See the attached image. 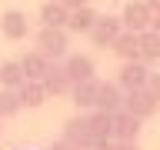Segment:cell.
I'll return each instance as SVG.
<instances>
[{
	"label": "cell",
	"mask_w": 160,
	"mask_h": 150,
	"mask_svg": "<svg viewBox=\"0 0 160 150\" xmlns=\"http://www.w3.org/2000/svg\"><path fill=\"white\" fill-rule=\"evenodd\" d=\"M150 20H153V13H150V7L143 0H130L127 7H123V13H120V23H123V30H130V33L147 30Z\"/></svg>",
	"instance_id": "cell-4"
},
{
	"label": "cell",
	"mask_w": 160,
	"mask_h": 150,
	"mask_svg": "<svg viewBox=\"0 0 160 150\" xmlns=\"http://www.w3.org/2000/svg\"><path fill=\"white\" fill-rule=\"evenodd\" d=\"M137 47H140V60L143 63H160V33H153V30H140L137 33Z\"/></svg>",
	"instance_id": "cell-16"
},
{
	"label": "cell",
	"mask_w": 160,
	"mask_h": 150,
	"mask_svg": "<svg viewBox=\"0 0 160 150\" xmlns=\"http://www.w3.org/2000/svg\"><path fill=\"white\" fill-rule=\"evenodd\" d=\"M97 90H100V80H97V77H90V80H80V83H73L67 97L73 100L80 110H93V107H97Z\"/></svg>",
	"instance_id": "cell-12"
},
{
	"label": "cell",
	"mask_w": 160,
	"mask_h": 150,
	"mask_svg": "<svg viewBox=\"0 0 160 150\" xmlns=\"http://www.w3.org/2000/svg\"><path fill=\"white\" fill-rule=\"evenodd\" d=\"M113 150H140L137 140H113Z\"/></svg>",
	"instance_id": "cell-22"
},
{
	"label": "cell",
	"mask_w": 160,
	"mask_h": 150,
	"mask_svg": "<svg viewBox=\"0 0 160 150\" xmlns=\"http://www.w3.org/2000/svg\"><path fill=\"white\" fill-rule=\"evenodd\" d=\"M93 150H113V140H110V143H97Z\"/></svg>",
	"instance_id": "cell-28"
},
{
	"label": "cell",
	"mask_w": 160,
	"mask_h": 150,
	"mask_svg": "<svg viewBox=\"0 0 160 150\" xmlns=\"http://www.w3.org/2000/svg\"><path fill=\"white\" fill-rule=\"evenodd\" d=\"M123 110L133 113L137 120H150L160 110V100L153 97L150 87H137V90H123Z\"/></svg>",
	"instance_id": "cell-1"
},
{
	"label": "cell",
	"mask_w": 160,
	"mask_h": 150,
	"mask_svg": "<svg viewBox=\"0 0 160 150\" xmlns=\"http://www.w3.org/2000/svg\"><path fill=\"white\" fill-rule=\"evenodd\" d=\"M47 150H77V147H73V143H67V140L60 137V140H53V143H50Z\"/></svg>",
	"instance_id": "cell-24"
},
{
	"label": "cell",
	"mask_w": 160,
	"mask_h": 150,
	"mask_svg": "<svg viewBox=\"0 0 160 150\" xmlns=\"http://www.w3.org/2000/svg\"><path fill=\"white\" fill-rule=\"evenodd\" d=\"M147 80H150V67L143 60H123V67H120V73H117V83L123 90L147 87Z\"/></svg>",
	"instance_id": "cell-5"
},
{
	"label": "cell",
	"mask_w": 160,
	"mask_h": 150,
	"mask_svg": "<svg viewBox=\"0 0 160 150\" xmlns=\"http://www.w3.org/2000/svg\"><path fill=\"white\" fill-rule=\"evenodd\" d=\"M147 87L153 90V97L160 100V73H150V80H147Z\"/></svg>",
	"instance_id": "cell-23"
},
{
	"label": "cell",
	"mask_w": 160,
	"mask_h": 150,
	"mask_svg": "<svg viewBox=\"0 0 160 150\" xmlns=\"http://www.w3.org/2000/svg\"><path fill=\"white\" fill-rule=\"evenodd\" d=\"M87 123H90L93 147H97V143H110V140H113V130H110V113H103V110H87Z\"/></svg>",
	"instance_id": "cell-14"
},
{
	"label": "cell",
	"mask_w": 160,
	"mask_h": 150,
	"mask_svg": "<svg viewBox=\"0 0 160 150\" xmlns=\"http://www.w3.org/2000/svg\"><path fill=\"white\" fill-rule=\"evenodd\" d=\"M150 30H153V33H160V13H153V20H150Z\"/></svg>",
	"instance_id": "cell-27"
},
{
	"label": "cell",
	"mask_w": 160,
	"mask_h": 150,
	"mask_svg": "<svg viewBox=\"0 0 160 150\" xmlns=\"http://www.w3.org/2000/svg\"><path fill=\"white\" fill-rule=\"evenodd\" d=\"M143 3L150 7V13H160V0H143Z\"/></svg>",
	"instance_id": "cell-26"
},
{
	"label": "cell",
	"mask_w": 160,
	"mask_h": 150,
	"mask_svg": "<svg viewBox=\"0 0 160 150\" xmlns=\"http://www.w3.org/2000/svg\"><path fill=\"white\" fill-rule=\"evenodd\" d=\"M123 30V23H120V17H97V23L90 27V33L87 37L93 40V47H110L113 40H117V33Z\"/></svg>",
	"instance_id": "cell-10"
},
{
	"label": "cell",
	"mask_w": 160,
	"mask_h": 150,
	"mask_svg": "<svg viewBox=\"0 0 160 150\" xmlns=\"http://www.w3.org/2000/svg\"><path fill=\"white\" fill-rule=\"evenodd\" d=\"M57 3H63V7H67V10H77V7H83L87 0H57Z\"/></svg>",
	"instance_id": "cell-25"
},
{
	"label": "cell",
	"mask_w": 160,
	"mask_h": 150,
	"mask_svg": "<svg viewBox=\"0 0 160 150\" xmlns=\"http://www.w3.org/2000/svg\"><path fill=\"white\" fill-rule=\"evenodd\" d=\"M50 63H53V60H50L47 53H40V50H30V53L20 57V67H23V77L27 80H40L43 73H47Z\"/></svg>",
	"instance_id": "cell-17"
},
{
	"label": "cell",
	"mask_w": 160,
	"mask_h": 150,
	"mask_svg": "<svg viewBox=\"0 0 160 150\" xmlns=\"http://www.w3.org/2000/svg\"><path fill=\"white\" fill-rule=\"evenodd\" d=\"M63 70H67L70 83L97 77V63H93V57H87V53H67V57H63Z\"/></svg>",
	"instance_id": "cell-9"
},
{
	"label": "cell",
	"mask_w": 160,
	"mask_h": 150,
	"mask_svg": "<svg viewBox=\"0 0 160 150\" xmlns=\"http://www.w3.org/2000/svg\"><path fill=\"white\" fill-rule=\"evenodd\" d=\"M97 17H100V13L90 7V3L70 10V17H67V33H90V27L97 23Z\"/></svg>",
	"instance_id": "cell-15"
},
{
	"label": "cell",
	"mask_w": 160,
	"mask_h": 150,
	"mask_svg": "<svg viewBox=\"0 0 160 150\" xmlns=\"http://www.w3.org/2000/svg\"><path fill=\"white\" fill-rule=\"evenodd\" d=\"M17 97H20V107H27V110H37L47 103V90H43V83L40 80H23L17 87Z\"/></svg>",
	"instance_id": "cell-13"
},
{
	"label": "cell",
	"mask_w": 160,
	"mask_h": 150,
	"mask_svg": "<svg viewBox=\"0 0 160 150\" xmlns=\"http://www.w3.org/2000/svg\"><path fill=\"white\" fill-rule=\"evenodd\" d=\"M23 80H27V77H23V67H20V60H3V63H0V87L17 90Z\"/></svg>",
	"instance_id": "cell-20"
},
{
	"label": "cell",
	"mask_w": 160,
	"mask_h": 150,
	"mask_svg": "<svg viewBox=\"0 0 160 150\" xmlns=\"http://www.w3.org/2000/svg\"><path fill=\"white\" fill-rule=\"evenodd\" d=\"M20 97H17V90H7V87H0V120H7V117H17L20 113Z\"/></svg>",
	"instance_id": "cell-21"
},
{
	"label": "cell",
	"mask_w": 160,
	"mask_h": 150,
	"mask_svg": "<svg viewBox=\"0 0 160 150\" xmlns=\"http://www.w3.org/2000/svg\"><path fill=\"white\" fill-rule=\"evenodd\" d=\"M67 17H70V10L57 0H47L40 7V27H67Z\"/></svg>",
	"instance_id": "cell-19"
},
{
	"label": "cell",
	"mask_w": 160,
	"mask_h": 150,
	"mask_svg": "<svg viewBox=\"0 0 160 150\" xmlns=\"http://www.w3.org/2000/svg\"><path fill=\"white\" fill-rule=\"evenodd\" d=\"M40 83H43V90H47V97H67L70 87H73L70 77H67V70H63V63H57V60L47 67V73L40 77Z\"/></svg>",
	"instance_id": "cell-7"
},
{
	"label": "cell",
	"mask_w": 160,
	"mask_h": 150,
	"mask_svg": "<svg viewBox=\"0 0 160 150\" xmlns=\"http://www.w3.org/2000/svg\"><path fill=\"white\" fill-rule=\"evenodd\" d=\"M140 123L143 120H137L133 113H127V110L120 107L117 113H110V130H113V140H140Z\"/></svg>",
	"instance_id": "cell-6"
},
{
	"label": "cell",
	"mask_w": 160,
	"mask_h": 150,
	"mask_svg": "<svg viewBox=\"0 0 160 150\" xmlns=\"http://www.w3.org/2000/svg\"><path fill=\"white\" fill-rule=\"evenodd\" d=\"M63 140L73 143L77 150H93V137H90V123H87V110H80L77 117H70L63 123Z\"/></svg>",
	"instance_id": "cell-3"
},
{
	"label": "cell",
	"mask_w": 160,
	"mask_h": 150,
	"mask_svg": "<svg viewBox=\"0 0 160 150\" xmlns=\"http://www.w3.org/2000/svg\"><path fill=\"white\" fill-rule=\"evenodd\" d=\"M123 107V87L117 80H100V90H97V107L93 110H103V113H117Z\"/></svg>",
	"instance_id": "cell-11"
},
{
	"label": "cell",
	"mask_w": 160,
	"mask_h": 150,
	"mask_svg": "<svg viewBox=\"0 0 160 150\" xmlns=\"http://www.w3.org/2000/svg\"><path fill=\"white\" fill-rule=\"evenodd\" d=\"M70 47V33L67 27H40L37 30V50L47 53L50 60H63Z\"/></svg>",
	"instance_id": "cell-2"
},
{
	"label": "cell",
	"mask_w": 160,
	"mask_h": 150,
	"mask_svg": "<svg viewBox=\"0 0 160 150\" xmlns=\"http://www.w3.org/2000/svg\"><path fill=\"white\" fill-rule=\"evenodd\" d=\"M110 50L117 53L120 60H140V47H137V33H130V30H120L117 40L110 43Z\"/></svg>",
	"instance_id": "cell-18"
},
{
	"label": "cell",
	"mask_w": 160,
	"mask_h": 150,
	"mask_svg": "<svg viewBox=\"0 0 160 150\" xmlns=\"http://www.w3.org/2000/svg\"><path fill=\"white\" fill-rule=\"evenodd\" d=\"M0 33L7 40H27V33H30V17L23 13V10H7L3 17H0Z\"/></svg>",
	"instance_id": "cell-8"
}]
</instances>
